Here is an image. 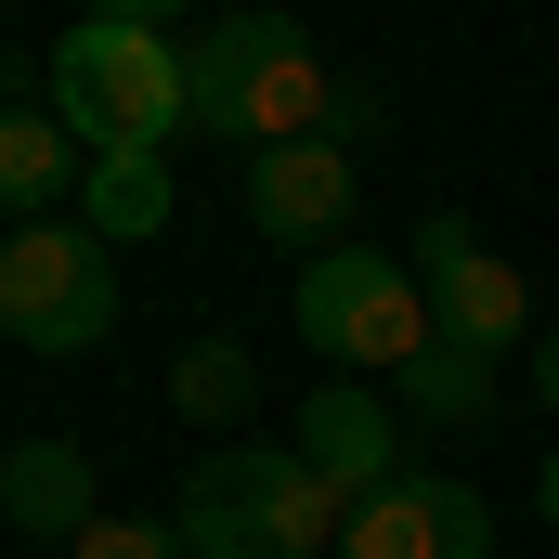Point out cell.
Listing matches in <instances>:
<instances>
[{"label": "cell", "mask_w": 559, "mask_h": 559, "mask_svg": "<svg viewBox=\"0 0 559 559\" xmlns=\"http://www.w3.org/2000/svg\"><path fill=\"white\" fill-rule=\"evenodd\" d=\"M325 52H312V26L299 13H209L195 39H182V118L209 143H248V156H274V143H312L325 131Z\"/></svg>", "instance_id": "obj_1"}, {"label": "cell", "mask_w": 559, "mask_h": 559, "mask_svg": "<svg viewBox=\"0 0 559 559\" xmlns=\"http://www.w3.org/2000/svg\"><path fill=\"white\" fill-rule=\"evenodd\" d=\"M169 521L195 559H325L352 534V508L299 468V442H209Z\"/></svg>", "instance_id": "obj_2"}, {"label": "cell", "mask_w": 559, "mask_h": 559, "mask_svg": "<svg viewBox=\"0 0 559 559\" xmlns=\"http://www.w3.org/2000/svg\"><path fill=\"white\" fill-rule=\"evenodd\" d=\"M39 79H52V118L92 143V156H118V143L169 156V143L195 131V118H182V39H169V26H105V13H79Z\"/></svg>", "instance_id": "obj_3"}, {"label": "cell", "mask_w": 559, "mask_h": 559, "mask_svg": "<svg viewBox=\"0 0 559 559\" xmlns=\"http://www.w3.org/2000/svg\"><path fill=\"white\" fill-rule=\"evenodd\" d=\"M299 338H312L338 378H404V365L429 352L417 261H391V248H365V235L312 248V261H299Z\"/></svg>", "instance_id": "obj_4"}, {"label": "cell", "mask_w": 559, "mask_h": 559, "mask_svg": "<svg viewBox=\"0 0 559 559\" xmlns=\"http://www.w3.org/2000/svg\"><path fill=\"white\" fill-rule=\"evenodd\" d=\"M118 325V248L92 222H13L0 235V338L66 365V352H105Z\"/></svg>", "instance_id": "obj_5"}, {"label": "cell", "mask_w": 559, "mask_h": 559, "mask_svg": "<svg viewBox=\"0 0 559 559\" xmlns=\"http://www.w3.org/2000/svg\"><path fill=\"white\" fill-rule=\"evenodd\" d=\"M417 286H429V338H455V352H521V325H534V286L508 274L455 209H429L417 222Z\"/></svg>", "instance_id": "obj_6"}, {"label": "cell", "mask_w": 559, "mask_h": 559, "mask_svg": "<svg viewBox=\"0 0 559 559\" xmlns=\"http://www.w3.org/2000/svg\"><path fill=\"white\" fill-rule=\"evenodd\" d=\"M338 559H495V508H481L468 481H429V468H404L391 495H365V508H352Z\"/></svg>", "instance_id": "obj_7"}, {"label": "cell", "mask_w": 559, "mask_h": 559, "mask_svg": "<svg viewBox=\"0 0 559 559\" xmlns=\"http://www.w3.org/2000/svg\"><path fill=\"white\" fill-rule=\"evenodd\" d=\"M286 442H299V468H312L338 508H365V495H391V481H404V417H391L365 378H325V391L299 404Z\"/></svg>", "instance_id": "obj_8"}, {"label": "cell", "mask_w": 559, "mask_h": 559, "mask_svg": "<svg viewBox=\"0 0 559 559\" xmlns=\"http://www.w3.org/2000/svg\"><path fill=\"white\" fill-rule=\"evenodd\" d=\"M248 222L274 235V248H338V222H352V156L312 131V143H274V156H248Z\"/></svg>", "instance_id": "obj_9"}, {"label": "cell", "mask_w": 559, "mask_h": 559, "mask_svg": "<svg viewBox=\"0 0 559 559\" xmlns=\"http://www.w3.org/2000/svg\"><path fill=\"white\" fill-rule=\"evenodd\" d=\"M92 521H105L92 455H79L66 429H26V442L0 455V534H26V547H79Z\"/></svg>", "instance_id": "obj_10"}, {"label": "cell", "mask_w": 559, "mask_h": 559, "mask_svg": "<svg viewBox=\"0 0 559 559\" xmlns=\"http://www.w3.org/2000/svg\"><path fill=\"white\" fill-rule=\"evenodd\" d=\"M169 209H182L169 156H143V143H118V156H79V222H92L105 248H143V235H169Z\"/></svg>", "instance_id": "obj_11"}, {"label": "cell", "mask_w": 559, "mask_h": 559, "mask_svg": "<svg viewBox=\"0 0 559 559\" xmlns=\"http://www.w3.org/2000/svg\"><path fill=\"white\" fill-rule=\"evenodd\" d=\"M79 195V131L52 105H0V222H39Z\"/></svg>", "instance_id": "obj_12"}, {"label": "cell", "mask_w": 559, "mask_h": 559, "mask_svg": "<svg viewBox=\"0 0 559 559\" xmlns=\"http://www.w3.org/2000/svg\"><path fill=\"white\" fill-rule=\"evenodd\" d=\"M391 391H404V417H429V429H495V365L455 352V338H429Z\"/></svg>", "instance_id": "obj_13"}, {"label": "cell", "mask_w": 559, "mask_h": 559, "mask_svg": "<svg viewBox=\"0 0 559 559\" xmlns=\"http://www.w3.org/2000/svg\"><path fill=\"white\" fill-rule=\"evenodd\" d=\"M248 391H261V365H248L235 338H195V352L169 365V404H182L195 429H235V417H248Z\"/></svg>", "instance_id": "obj_14"}, {"label": "cell", "mask_w": 559, "mask_h": 559, "mask_svg": "<svg viewBox=\"0 0 559 559\" xmlns=\"http://www.w3.org/2000/svg\"><path fill=\"white\" fill-rule=\"evenodd\" d=\"M66 559H195V547H182V521H131V508H105Z\"/></svg>", "instance_id": "obj_15"}, {"label": "cell", "mask_w": 559, "mask_h": 559, "mask_svg": "<svg viewBox=\"0 0 559 559\" xmlns=\"http://www.w3.org/2000/svg\"><path fill=\"white\" fill-rule=\"evenodd\" d=\"M378 131H391V105H378V79H338V92H325V143H338V156H365Z\"/></svg>", "instance_id": "obj_16"}, {"label": "cell", "mask_w": 559, "mask_h": 559, "mask_svg": "<svg viewBox=\"0 0 559 559\" xmlns=\"http://www.w3.org/2000/svg\"><path fill=\"white\" fill-rule=\"evenodd\" d=\"M79 13H105V26H169V13H195V0H79Z\"/></svg>", "instance_id": "obj_17"}, {"label": "cell", "mask_w": 559, "mask_h": 559, "mask_svg": "<svg viewBox=\"0 0 559 559\" xmlns=\"http://www.w3.org/2000/svg\"><path fill=\"white\" fill-rule=\"evenodd\" d=\"M534 404H547V417H559V325H547V338H534Z\"/></svg>", "instance_id": "obj_18"}, {"label": "cell", "mask_w": 559, "mask_h": 559, "mask_svg": "<svg viewBox=\"0 0 559 559\" xmlns=\"http://www.w3.org/2000/svg\"><path fill=\"white\" fill-rule=\"evenodd\" d=\"M534 521L559 534V442H547V468H534Z\"/></svg>", "instance_id": "obj_19"}, {"label": "cell", "mask_w": 559, "mask_h": 559, "mask_svg": "<svg viewBox=\"0 0 559 559\" xmlns=\"http://www.w3.org/2000/svg\"><path fill=\"white\" fill-rule=\"evenodd\" d=\"M0 559H39V547H0Z\"/></svg>", "instance_id": "obj_20"}]
</instances>
